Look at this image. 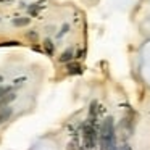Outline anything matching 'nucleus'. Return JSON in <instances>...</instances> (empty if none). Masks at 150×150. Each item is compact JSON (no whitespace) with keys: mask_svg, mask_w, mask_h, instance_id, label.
Masks as SVG:
<instances>
[{"mask_svg":"<svg viewBox=\"0 0 150 150\" xmlns=\"http://www.w3.org/2000/svg\"><path fill=\"white\" fill-rule=\"evenodd\" d=\"M73 57H74L73 49H68V50H65V52L62 53V57H60V62H62V63H66V62H69V60H73Z\"/></svg>","mask_w":150,"mask_h":150,"instance_id":"7ed1b4c3","label":"nucleus"},{"mask_svg":"<svg viewBox=\"0 0 150 150\" xmlns=\"http://www.w3.org/2000/svg\"><path fill=\"white\" fill-rule=\"evenodd\" d=\"M68 73L69 74H79V73H81V66H79L78 63H74V65H68Z\"/></svg>","mask_w":150,"mask_h":150,"instance_id":"39448f33","label":"nucleus"},{"mask_svg":"<svg viewBox=\"0 0 150 150\" xmlns=\"http://www.w3.org/2000/svg\"><path fill=\"white\" fill-rule=\"evenodd\" d=\"M42 7H44L42 4H36V5H34V7H29V11H31V13H33V15H36L37 11H39V8H42Z\"/></svg>","mask_w":150,"mask_h":150,"instance_id":"0eeeda50","label":"nucleus"},{"mask_svg":"<svg viewBox=\"0 0 150 150\" xmlns=\"http://www.w3.org/2000/svg\"><path fill=\"white\" fill-rule=\"evenodd\" d=\"M29 18H15L13 20V24L15 26H26V24H29Z\"/></svg>","mask_w":150,"mask_h":150,"instance_id":"20e7f679","label":"nucleus"},{"mask_svg":"<svg viewBox=\"0 0 150 150\" xmlns=\"http://www.w3.org/2000/svg\"><path fill=\"white\" fill-rule=\"evenodd\" d=\"M28 37H29V39H33V40H36L37 39V34L36 33H29V34H28Z\"/></svg>","mask_w":150,"mask_h":150,"instance_id":"1a4fd4ad","label":"nucleus"},{"mask_svg":"<svg viewBox=\"0 0 150 150\" xmlns=\"http://www.w3.org/2000/svg\"><path fill=\"white\" fill-rule=\"evenodd\" d=\"M0 2H8V0H0Z\"/></svg>","mask_w":150,"mask_h":150,"instance_id":"9b49d317","label":"nucleus"},{"mask_svg":"<svg viewBox=\"0 0 150 150\" xmlns=\"http://www.w3.org/2000/svg\"><path fill=\"white\" fill-rule=\"evenodd\" d=\"M44 47H45V50H47L49 55H52V53H53V45H52L50 40H45V42H44Z\"/></svg>","mask_w":150,"mask_h":150,"instance_id":"423d86ee","label":"nucleus"},{"mask_svg":"<svg viewBox=\"0 0 150 150\" xmlns=\"http://www.w3.org/2000/svg\"><path fill=\"white\" fill-rule=\"evenodd\" d=\"M68 150H79V147H78V140H71V142L68 144Z\"/></svg>","mask_w":150,"mask_h":150,"instance_id":"6e6552de","label":"nucleus"},{"mask_svg":"<svg viewBox=\"0 0 150 150\" xmlns=\"http://www.w3.org/2000/svg\"><path fill=\"white\" fill-rule=\"evenodd\" d=\"M100 147L102 150H113L116 147V139H115V126H113V120L107 118L100 126Z\"/></svg>","mask_w":150,"mask_h":150,"instance_id":"f257e3e1","label":"nucleus"},{"mask_svg":"<svg viewBox=\"0 0 150 150\" xmlns=\"http://www.w3.org/2000/svg\"><path fill=\"white\" fill-rule=\"evenodd\" d=\"M10 115H11V108L0 107V124L4 123V121H7L8 118H10Z\"/></svg>","mask_w":150,"mask_h":150,"instance_id":"f03ea898","label":"nucleus"},{"mask_svg":"<svg viewBox=\"0 0 150 150\" xmlns=\"http://www.w3.org/2000/svg\"><path fill=\"white\" fill-rule=\"evenodd\" d=\"M113 150H127V145H121V147H115Z\"/></svg>","mask_w":150,"mask_h":150,"instance_id":"9d476101","label":"nucleus"}]
</instances>
